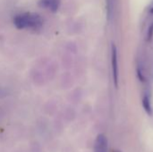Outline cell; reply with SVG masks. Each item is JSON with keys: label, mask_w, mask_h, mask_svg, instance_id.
I'll return each instance as SVG.
<instances>
[{"label": "cell", "mask_w": 153, "mask_h": 152, "mask_svg": "<svg viewBox=\"0 0 153 152\" xmlns=\"http://www.w3.org/2000/svg\"><path fill=\"white\" fill-rule=\"evenodd\" d=\"M60 0H39V6L41 8L48 9V11L52 13L57 12V10L60 7Z\"/></svg>", "instance_id": "cell-4"}, {"label": "cell", "mask_w": 153, "mask_h": 152, "mask_svg": "<svg viewBox=\"0 0 153 152\" xmlns=\"http://www.w3.org/2000/svg\"><path fill=\"white\" fill-rule=\"evenodd\" d=\"M143 107L145 110V112L149 115L152 116L153 113L152 108V103H151V98L149 94H145L143 98Z\"/></svg>", "instance_id": "cell-5"}, {"label": "cell", "mask_w": 153, "mask_h": 152, "mask_svg": "<svg viewBox=\"0 0 153 152\" xmlns=\"http://www.w3.org/2000/svg\"><path fill=\"white\" fill-rule=\"evenodd\" d=\"M93 152H108V142L104 134L100 133L96 137Z\"/></svg>", "instance_id": "cell-3"}, {"label": "cell", "mask_w": 153, "mask_h": 152, "mask_svg": "<svg viewBox=\"0 0 153 152\" xmlns=\"http://www.w3.org/2000/svg\"><path fill=\"white\" fill-rule=\"evenodd\" d=\"M111 66L114 85L116 88L118 86V61H117V50L115 45L112 46L111 49Z\"/></svg>", "instance_id": "cell-2"}, {"label": "cell", "mask_w": 153, "mask_h": 152, "mask_svg": "<svg viewBox=\"0 0 153 152\" xmlns=\"http://www.w3.org/2000/svg\"><path fill=\"white\" fill-rule=\"evenodd\" d=\"M13 25L18 30L29 29L32 30H39L43 26L42 17L34 13H22L14 16Z\"/></svg>", "instance_id": "cell-1"}, {"label": "cell", "mask_w": 153, "mask_h": 152, "mask_svg": "<svg viewBox=\"0 0 153 152\" xmlns=\"http://www.w3.org/2000/svg\"><path fill=\"white\" fill-rule=\"evenodd\" d=\"M114 152H121L120 151H114Z\"/></svg>", "instance_id": "cell-7"}, {"label": "cell", "mask_w": 153, "mask_h": 152, "mask_svg": "<svg viewBox=\"0 0 153 152\" xmlns=\"http://www.w3.org/2000/svg\"><path fill=\"white\" fill-rule=\"evenodd\" d=\"M153 37V23L151 25V27L149 28V30H148V40H151Z\"/></svg>", "instance_id": "cell-6"}]
</instances>
